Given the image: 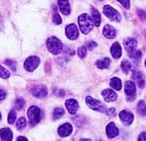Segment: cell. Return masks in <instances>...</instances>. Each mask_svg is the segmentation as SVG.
Listing matches in <instances>:
<instances>
[{
  "instance_id": "1",
  "label": "cell",
  "mask_w": 146,
  "mask_h": 141,
  "mask_svg": "<svg viewBox=\"0 0 146 141\" xmlns=\"http://www.w3.org/2000/svg\"><path fill=\"white\" fill-rule=\"evenodd\" d=\"M79 25L80 28V31L84 34L90 33L93 29V21L90 19V15L87 14H82L79 16Z\"/></svg>"
},
{
  "instance_id": "2",
  "label": "cell",
  "mask_w": 146,
  "mask_h": 141,
  "mask_svg": "<svg viewBox=\"0 0 146 141\" xmlns=\"http://www.w3.org/2000/svg\"><path fill=\"white\" fill-rule=\"evenodd\" d=\"M46 47H47L48 51L51 53L57 55L62 51L63 44L59 41V39H58L55 37H52L48 38L46 41Z\"/></svg>"
},
{
  "instance_id": "3",
  "label": "cell",
  "mask_w": 146,
  "mask_h": 141,
  "mask_svg": "<svg viewBox=\"0 0 146 141\" xmlns=\"http://www.w3.org/2000/svg\"><path fill=\"white\" fill-rule=\"evenodd\" d=\"M27 115H28V118L30 124L31 126H34L36 124H37L40 119H41V111L40 109L36 106H32L29 108L28 112H27Z\"/></svg>"
},
{
  "instance_id": "4",
  "label": "cell",
  "mask_w": 146,
  "mask_h": 141,
  "mask_svg": "<svg viewBox=\"0 0 146 141\" xmlns=\"http://www.w3.org/2000/svg\"><path fill=\"white\" fill-rule=\"evenodd\" d=\"M85 101L86 104L89 106V107H90L91 109L95 111H98L100 112H106V107L102 101L96 100L90 96H87Z\"/></svg>"
},
{
  "instance_id": "5",
  "label": "cell",
  "mask_w": 146,
  "mask_h": 141,
  "mask_svg": "<svg viewBox=\"0 0 146 141\" xmlns=\"http://www.w3.org/2000/svg\"><path fill=\"white\" fill-rule=\"evenodd\" d=\"M39 64H40V59L36 56H31L25 61L24 68L25 69V70L29 72H32L38 67Z\"/></svg>"
},
{
  "instance_id": "6",
  "label": "cell",
  "mask_w": 146,
  "mask_h": 141,
  "mask_svg": "<svg viewBox=\"0 0 146 141\" xmlns=\"http://www.w3.org/2000/svg\"><path fill=\"white\" fill-rule=\"evenodd\" d=\"M103 13L105 14V15L111 20L117 21V22L121 20L120 14L115 9L111 7L110 5H105L103 8Z\"/></svg>"
},
{
  "instance_id": "7",
  "label": "cell",
  "mask_w": 146,
  "mask_h": 141,
  "mask_svg": "<svg viewBox=\"0 0 146 141\" xmlns=\"http://www.w3.org/2000/svg\"><path fill=\"white\" fill-rule=\"evenodd\" d=\"M31 93L37 98H44L47 96V89L44 85H35L31 89Z\"/></svg>"
},
{
  "instance_id": "8",
  "label": "cell",
  "mask_w": 146,
  "mask_h": 141,
  "mask_svg": "<svg viewBox=\"0 0 146 141\" xmlns=\"http://www.w3.org/2000/svg\"><path fill=\"white\" fill-rule=\"evenodd\" d=\"M66 36L70 40H75L79 37V30L74 24L68 25L66 27Z\"/></svg>"
},
{
  "instance_id": "9",
  "label": "cell",
  "mask_w": 146,
  "mask_h": 141,
  "mask_svg": "<svg viewBox=\"0 0 146 141\" xmlns=\"http://www.w3.org/2000/svg\"><path fill=\"white\" fill-rule=\"evenodd\" d=\"M124 47H125L126 51L128 53V54L131 56L136 50L137 47V41L133 38H127L123 42Z\"/></svg>"
},
{
  "instance_id": "10",
  "label": "cell",
  "mask_w": 146,
  "mask_h": 141,
  "mask_svg": "<svg viewBox=\"0 0 146 141\" xmlns=\"http://www.w3.org/2000/svg\"><path fill=\"white\" fill-rule=\"evenodd\" d=\"M119 118L125 125H130L133 121V115L132 112L123 110L119 113Z\"/></svg>"
},
{
  "instance_id": "11",
  "label": "cell",
  "mask_w": 146,
  "mask_h": 141,
  "mask_svg": "<svg viewBox=\"0 0 146 141\" xmlns=\"http://www.w3.org/2000/svg\"><path fill=\"white\" fill-rule=\"evenodd\" d=\"M65 106H66L68 112L70 114H72V115L75 114L76 112L79 109V104H78L77 101L74 100V99H68V100H67L66 102H65Z\"/></svg>"
},
{
  "instance_id": "12",
  "label": "cell",
  "mask_w": 146,
  "mask_h": 141,
  "mask_svg": "<svg viewBox=\"0 0 146 141\" xmlns=\"http://www.w3.org/2000/svg\"><path fill=\"white\" fill-rule=\"evenodd\" d=\"M72 131H73V127L68 122L64 123V124L61 125L58 128V134L61 137H67V136H68L72 133Z\"/></svg>"
},
{
  "instance_id": "13",
  "label": "cell",
  "mask_w": 146,
  "mask_h": 141,
  "mask_svg": "<svg viewBox=\"0 0 146 141\" xmlns=\"http://www.w3.org/2000/svg\"><path fill=\"white\" fill-rule=\"evenodd\" d=\"M106 134H107V137L111 139V138H114L116 136L118 135L119 134V131H118V128L116 127L115 123L114 122H110L107 126H106Z\"/></svg>"
},
{
  "instance_id": "14",
  "label": "cell",
  "mask_w": 146,
  "mask_h": 141,
  "mask_svg": "<svg viewBox=\"0 0 146 141\" xmlns=\"http://www.w3.org/2000/svg\"><path fill=\"white\" fill-rule=\"evenodd\" d=\"M126 95L129 97H134L136 94V86L133 81H126L125 83Z\"/></svg>"
},
{
  "instance_id": "15",
  "label": "cell",
  "mask_w": 146,
  "mask_h": 141,
  "mask_svg": "<svg viewBox=\"0 0 146 141\" xmlns=\"http://www.w3.org/2000/svg\"><path fill=\"white\" fill-rule=\"evenodd\" d=\"M102 96L104 97V100L107 102H111V101H116L117 99V94L115 93V91H113L112 90L110 89H106L102 91Z\"/></svg>"
},
{
  "instance_id": "16",
  "label": "cell",
  "mask_w": 146,
  "mask_h": 141,
  "mask_svg": "<svg viewBox=\"0 0 146 141\" xmlns=\"http://www.w3.org/2000/svg\"><path fill=\"white\" fill-rule=\"evenodd\" d=\"M111 53L112 57L116 59H119L122 56V47L118 42H115L111 47Z\"/></svg>"
},
{
  "instance_id": "17",
  "label": "cell",
  "mask_w": 146,
  "mask_h": 141,
  "mask_svg": "<svg viewBox=\"0 0 146 141\" xmlns=\"http://www.w3.org/2000/svg\"><path fill=\"white\" fill-rule=\"evenodd\" d=\"M0 138L3 141H10L13 139V133L9 128H4L0 130Z\"/></svg>"
},
{
  "instance_id": "18",
  "label": "cell",
  "mask_w": 146,
  "mask_h": 141,
  "mask_svg": "<svg viewBox=\"0 0 146 141\" xmlns=\"http://www.w3.org/2000/svg\"><path fill=\"white\" fill-rule=\"evenodd\" d=\"M58 6L64 15H68L70 14V6L68 0H58Z\"/></svg>"
},
{
  "instance_id": "19",
  "label": "cell",
  "mask_w": 146,
  "mask_h": 141,
  "mask_svg": "<svg viewBox=\"0 0 146 141\" xmlns=\"http://www.w3.org/2000/svg\"><path fill=\"white\" fill-rule=\"evenodd\" d=\"M103 34L106 38L112 39L116 37V31L111 25H106L104 26V29H103Z\"/></svg>"
},
{
  "instance_id": "20",
  "label": "cell",
  "mask_w": 146,
  "mask_h": 141,
  "mask_svg": "<svg viewBox=\"0 0 146 141\" xmlns=\"http://www.w3.org/2000/svg\"><path fill=\"white\" fill-rule=\"evenodd\" d=\"M91 17H92V21L96 26H99L101 25L102 17H101V14L99 13V11L97 9H96L94 8L91 9Z\"/></svg>"
},
{
  "instance_id": "21",
  "label": "cell",
  "mask_w": 146,
  "mask_h": 141,
  "mask_svg": "<svg viewBox=\"0 0 146 141\" xmlns=\"http://www.w3.org/2000/svg\"><path fill=\"white\" fill-rule=\"evenodd\" d=\"M133 79L138 82L139 88H143L145 86V80L143 78V74L139 71H134L133 74Z\"/></svg>"
},
{
  "instance_id": "22",
  "label": "cell",
  "mask_w": 146,
  "mask_h": 141,
  "mask_svg": "<svg viewBox=\"0 0 146 141\" xmlns=\"http://www.w3.org/2000/svg\"><path fill=\"white\" fill-rule=\"evenodd\" d=\"M110 85L113 89H115L117 90H120L121 88H122V81H121V80L119 78L114 77L110 81Z\"/></svg>"
},
{
  "instance_id": "23",
  "label": "cell",
  "mask_w": 146,
  "mask_h": 141,
  "mask_svg": "<svg viewBox=\"0 0 146 141\" xmlns=\"http://www.w3.org/2000/svg\"><path fill=\"white\" fill-rule=\"evenodd\" d=\"M111 63V60L108 58H105L102 60H98L96 62V65L99 69H107Z\"/></svg>"
},
{
  "instance_id": "24",
  "label": "cell",
  "mask_w": 146,
  "mask_h": 141,
  "mask_svg": "<svg viewBox=\"0 0 146 141\" xmlns=\"http://www.w3.org/2000/svg\"><path fill=\"white\" fill-rule=\"evenodd\" d=\"M138 112L141 116H146V104L144 101H140L137 106Z\"/></svg>"
},
{
  "instance_id": "25",
  "label": "cell",
  "mask_w": 146,
  "mask_h": 141,
  "mask_svg": "<svg viewBox=\"0 0 146 141\" xmlns=\"http://www.w3.org/2000/svg\"><path fill=\"white\" fill-rule=\"evenodd\" d=\"M54 13H53V17H52V20L53 22L56 24V25H60L62 23V19L60 17V15H58V9H57V7L54 6Z\"/></svg>"
},
{
  "instance_id": "26",
  "label": "cell",
  "mask_w": 146,
  "mask_h": 141,
  "mask_svg": "<svg viewBox=\"0 0 146 141\" xmlns=\"http://www.w3.org/2000/svg\"><path fill=\"white\" fill-rule=\"evenodd\" d=\"M64 114V110L61 107H57L54 109V112H53V118L54 119H58V118H60Z\"/></svg>"
},
{
  "instance_id": "27",
  "label": "cell",
  "mask_w": 146,
  "mask_h": 141,
  "mask_svg": "<svg viewBox=\"0 0 146 141\" xmlns=\"http://www.w3.org/2000/svg\"><path fill=\"white\" fill-rule=\"evenodd\" d=\"M121 67H122L123 71L125 74H127V73L130 71V69H131V63H129V61L123 60L122 62Z\"/></svg>"
},
{
  "instance_id": "28",
  "label": "cell",
  "mask_w": 146,
  "mask_h": 141,
  "mask_svg": "<svg viewBox=\"0 0 146 141\" xmlns=\"http://www.w3.org/2000/svg\"><path fill=\"white\" fill-rule=\"evenodd\" d=\"M9 76H10V73L9 72V70H7L5 68L0 65V77L3 79H8Z\"/></svg>"
},
{
  "instance_id": "29",
  "label": "cell",
  "mask_w": 146,
  "mask_h": 141,
  "mask_svg": "<svg viewBox=\"0 0 146 141\" xmlns=\"http://www.w3.org/2000/svg\"><path fill=\"white\" fill-rule=\"evenodd\" d=\"M15 119H16V112H15V110H12V111H10V112L9 114L8 122H9V123L13 124L15 122Z\"/></svg>"
},
{
  "instance_id": "30",
  "label": "cell",
  "mask_w": 146,
  "mask_h": 141,
  "mask_svg": "<svg viewBox=\"0 0 146 141\" xmlns=\"http://www.w3.org/2000/svg\"><path fill=\"white\" fill-rule=\"evenodd\" d=\"M25 125H26V121H25V119L24 118H21L18 119L17 123H16V127H17L18 129L24 128L25 127Z\"/></svg>"
},
{
  "instance_id": "31",
  "label": "cell",
  "mask_w": 146,
  "mask_h": 141,
  "mask_svg": "<svg viewBox=\"0 0 146 141\" xmlns=\"http://www.w3.org/2000/svg\"><path fill=\"white\" fill-rule=\"evenodd\" d=\"M86 52H87V49L84 46L80 47L79 49H78V55L80 59H84L85 56H86Z\"/></svg>"
},
{
  "instance_id": "32",
  "label": "cell",
  "mask_w": 146,
  "mask_h": 141,
  "mask_svg": "<svg viewBox=\"0 0 146 141\" xmlns=\"http://www.w3.org/2000/svg\"><path fill=\"white\" fill-rule=\"evenodd\" d=\"M25 106V101L23 98H18L15 101V106L18 110H21Z\"/></svg>"
},
{
  "instance_id": "33",
  "label": "cell",
  "mask_w": 146,
  "mask_h": 141,
  "mask_svg": "<svg viewBox=\"0 0 146 141\" xmlns=\"http://www.w3.org/2000/svg\"><path fill=\"white\" fill-rule=\"evenodd\" d=\"M4 63H5L8 66H9V67H10V69H11L12 70H14V71H15V70H16V64H15V63L14 61L6 60Z\"/></svg>"
},
{
  "instance_id": "34",
  "label": "cell",
  "mask_w": 146,
  "mask_h": 141,
  "mask_svg": "<svg viewBox=\"0 0 146 141\" xmlns=\"http://www.w3.org/2000/svg\"><path fill=\"white\" fill-rule=\"evenodd\" d=\"M97 46V44L95 42V41H89V42H87L86 43V48H88L89 50H92V49H94Z\"/></svg>"
},
{
  "instance_id": "35",
  "label": "cell",
  "mask_w": 146,
  "mask_h": 141,
  "mask_svg": "<svg viewBox=\"0 0 146 141\" xmlns=\"http://www.w3.org/2000/svg\"><path fill=\"white\" fill-rule=\"evenodd\" d=\"M117 1L119 3H121L123 5V7L127 9H128L130 8V1L129 0H117Z\"/></svg>"
},
{
  "instance_id": "36",
  "label": "cell",
  "mask_w": 146,
  "mask_h": 141,
  "mask_svg": "<svg viewBox=\"0 0 146 141\" xmlns=\"http://www.w3.org/2000/svg\"><path fill=\"white\" fill-rule=\"evenodd\" d=\"M141 56H142L141 52H140V51H137L136 53L134 52L130 57H131V58H133V59H139L141 58Z\"/></svg>"
},
{
  "instance_id": "37",
  "label": "cell",
  "mask_w": 146,
  "mask_h": 141,
  "mask_svg": "<svg viewBox=\"0 0 146 141\" xmlns=\"http://www.w3.org/2000/svg\"><path fill=\"white\" fill-rule=\"evenodd\" d=\"M139 16L142 20H146V12L145 10H139Z\"/></svg>"
},
{
  "instance_id": "38",
  "label": "cell",
  "mask_w": 146,
  "mask_h": 141,
  "mask_svg": "<svg viewBox=\"0 0 146 141\" xmlns=\"http://www.w3.org/2000/svg\"><path fill=\"white\" fill-rule=\"evenodd\" d=\"M6 97V92L3 90H0V101L4 100Z\"/></svg>"
},
{
  "instance_id": "39",
  "label": "cell",
  "mask_w": 146,
  "mask_h": 141,
  "mask_svg": "<svg viewBox=\"0 0 146 141\" xmlns=\"http://www.w3.org/2000/svg\"><path fill=\"white\" fill-rule=\"evenodd\" d=\"M139 140L146 141V132L142 133V134L139 135Z\"/></svg>"
},
{
  "instance_id": "40",
  "label": "cell",
  "mask_w": 146,
  "mask_h": 141,
  "mask_svg": "<svg viewBox=\"0 0 146 141\" xmlns=\"http://www.w3.org/2000/svg\"><path fill=\"white\" fill-rule=\"evenodd\" d=\"M115 112V108H110L108 111H106V113L109 115V116H111V115H112L113 113Z\"/></svg>"
},
{
  "instance_id": "41",
  "label": "cell",
  "mask_w": 146,
  "mask_h": 141,
  "mask_svg": "<svg viewBox=\"0 0 146 141\" xmlns=\"http://www.w3.org/2000/svg\"><path fill=\"white\" fill-rule=\"evenodd\" d=\"M27 140V139H26V138H25V137H19V138L17 139V140Z\"/></svg>"
},
{
  "instance_id": "42",
  "label": "cell",
  "mask_w": 146,
  "mask_h": 141,
  "mask_svg": "<svg viewBox=\"0 0 146 141\" xmlns=\"http://www.w3.org/2000/svg\"><path fill=\"white\" fill-rule=\"evenodd\" d=\"M2 26H3V23H2V19L0 17V30L2 29Z\"/></svg>"
},
{
  "instance_id": "43",
  "label": "cell",
  "mask_w": 146,
  "mask_h": 141,
  "mask_svg": "<svg viewBox=\"0 0 146 141\" xmlns=\"http://www.w3.org/2000/svg\"><path fill=\"white\" fill-rule=\"evenodd\" d=\"M1 118H2V116H1V113H0V120H1Z\"/></svg>"
},
{
  "instance_id": "44",
  "label": "cell",
  "mask_w": 146,
  "mask_h": 141,
  "mask_svg": "<svg viewBox=\"0 0 146 141\" xmlns=\"http://www.w3.org/2000/svg\"><path fill=\"white\" fill-rule=\"evenodd\" d=\"M145 66H146V60H145Z\"/></svg>"
},
{
  "instance_id": "45",
  "label": "cell",
  "mask_w": 146,
  "mask_h": 141,
  "mask_svg": "<svg viewBox=\"0 0 146 141\" xmlns=\"http://www.w3.org/2000/svg\"><path fill=\"white\" fill-rule=\"evenodd\" d=\"M101 1H102V0H101Z\"/></svg>"
}]
</instances>
